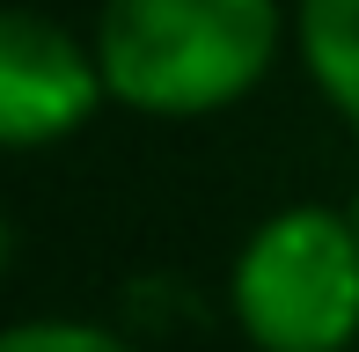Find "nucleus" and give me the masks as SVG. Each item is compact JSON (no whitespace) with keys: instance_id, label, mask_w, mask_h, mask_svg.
Instances as JSON below:
<instances>
[{"instance_id":"obj_1","label":"nucleus","mask_w":359,"mask_h":352,"mask_svg":"<svg viewBox=\"0 0 359 352\" xmlns=\"http://www.w3.org/2000/svg\"><path fill=\"white\" fill-rule=\"evenodd\" d=\"M95 59L110 103L140 118H213L286 52V0H103Z\"/></svg>"},{"instance_id":"obj_2","label":"nucleus","mask_w":359,"mask_h":352,"mask_svg":"<svg viewBox=\"0 0 359 352\" xmlns=\"http://www.w3.org/2000/svg\"><path fill=\"white\" fill-rule=\"evenodd\" d=\"M235 330L257 352H352L359 338V220L352 205H279L227 271Z\"/></svg>"},{"instance_id":"obj_3","label":"nucleus","mask_w":359,"mask_h":352,"mask_svg":"<svg viewBox=\"0 0 359 352\" xmlns=\"http://www.w3.org/2000/svg\"><path fill=\"white\" fill-rule=\"evenodd\" d=\"M103 103L110 81L95 59V37H74L29 0L0 15V140L15 154L74 140Z\"/></svg>"},{"instance_id":"obj_4","label":"nucleus","mask_w":359,"mask_h":352,"mask_svg":"<svg viewBox=\"0 0 359 352\" xmlns=\"http://www.w3.org/2000/svg\"><path fill=\"white\" fill-rule=\"evenodd\" d=\"M293 52L316 95L359 133V0H293Z\"/></svg>"},{"instance_id":"obj_5","label":"nucleus","mask_w":359,"mask_h":352,"mask_svg":"<svg viewBox=\"0 0 359 352\" xmlns=\"http://www.w3.org/2000/svg\"><path fill=\"white\" fill-rule=\"evenodd\" d=\"M0 352H133L118 330L103 323H74V316H29V323L0 330Z\"/></svg>"},{"instance_id":"obj_6","label":"nucleus","mask_w":359,"mask_h":352,"mask_svg":"<svg viewBox=\"0 0 359 352\" xmlns=\"http://www.w3.org/2000/svg\"><path fill=\"white\" fill-rule=\"evenodd\" d=\"M352 220H359V191H352Z\"/></svg>"}]
</instances>
